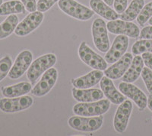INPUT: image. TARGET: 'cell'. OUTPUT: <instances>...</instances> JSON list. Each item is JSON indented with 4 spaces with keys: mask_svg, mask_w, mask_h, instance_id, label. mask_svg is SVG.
Returning <instances> with one entry per match:
<instances>
[{
    "mask_svg": "<svg viewBox=\"0 0 152 136\" xmlns=\"http://www.w3.org/2000/svg\"><path fill=\"white\" fill-rule=\"evenodd\" d=\"M56 56L53 54H47L39 57L31 63L27 70V77L31 84L37 82L38 78L56 63Z\"/></svg>",
    "mask_w": 152,
    "mask_h": 136,
    "instance_id": "obj_1",
    "label": "cell"
},
{
    "mask_svg": "<svg viewBox=\"0 0 152 136\" xmlns=\"http://www.w3.org/2000/svg\"><path fill=\"white\" fill-rule=\"evenodd\" d=\"M58 6L65 14L80 21L91 19L94 15L92 9L76 2L75 0H59Z\"/></svg>",
    "mask_w": 152,
    "mask_h": 136,
    "instance_id": "obj_2",
    "label": "cell"
},
{
    "mask_svg": "<svg viewBox=\"0 0 152 136\" xmlns=\"http://www.w3.org/2000/svg\"><path fill=\"white\" fill-rule=\"evenodd\" d=\"M104 117L97 116H72L68 120V124L72 129L83 132H92L97 131L102 127Z\"/></svg>",
    "mask_w": 152,
    "mask_h": 136,
    "instance_id": "obj_3",
    "label": "cell"
},
{
    "mask_svg": "<svg viewBox=\"0 0 152 136\" xmlns=\"http://www.w3.org/2000/svg\"><path fill=\"white\" fill-rule=\"evenodd\" d=\"M110 101L108 99L100 100L90 103H79L73 106V112L81 116H97L109 110Z\"/></svg>",
    "mask_w": 152,
    "mask_h": 136,
    "instance_id": "obj_4",
    "label": "cell"
},
{
    "mask_svg": "<svg viewBox=\"0 0 152 136\" xmlns=\"http://www.w3.org/2000/svg\"><path fill=\"white\" fill-rule=\"evenodd\" d=\"M91 32L96 48L102 53L109 51L110 44L105 21L102 18H96L92 23Z\"/></svg>",
    "mask_w": 152,
    "mask_h": 136,
    "instance_id": "obj_5",
    "label": "cell"
},
{
    "mask_svg": "<svg viewBox=\"0 0 152 136\" xmlns=\"http://www.w3.org/2000/svg\"><path fill=\"white\" fill-rule=\"evenodd\" d=\"M78 55L81 61L92 69L105 70L107 68L106 60L97 54L87 44L85 41L81 43L78 48Z\"/></svg>",
    "mask_w": 152,
    "mask_h": 136,
    "instance_id": "obj_6",
    "label": "cell"
},
{
    "mask_svg": "<svg viewBox=\"0 0 152 136\" xmlns=\"http://www.w3.org/2000/svg\"><path fill=\"white\" fill-rule=\"evenodd\" d=\"M33 103V99L26 95L14 98H2L0 99V110L7 113L21 112L30 108Z\"/></svg>",
    "mask_w": 152,
    "mask_h": 136,
    "instance_id": "obj_7",
    "label": "cell"
},
{
    "mask_svg": "<svg viewBox=\"0 0 152 136\" xmlns=\"http://www.w3.org/2000/svg\"><path fill=\"white\" fill-rule=\"evenodd\" d=\"M108 32L114 35H123L132 38H136L140 35V29L136 24L124 20H113L107 23Z\"/></svg>",
    "mask_w": 152,
    "mask_h": 136,
    "instance_id": "obj_8",
    "label": "cell"
},
{
    "mask_svg": "<svg viewBox=\"0 0 152 136\" xmlns=\"http://www.w3.org/2000/svg\"><path fill=\"white\" fill-rule=\"evenodd\" d=\"M43 18V13L40 11L31 12L18 24L17 28L15 30V34L20 37L30 35L41 24Z\"/></svg>",
    "mask_w": 152,
    "mask_h": 136,
    "instance_id": "obj_9",
    "label": "cell"
},
{
    "mask_svg": "<svg viewBox=\"0 0 152 136\" xmlns=\"http://www.w3.org/2000/svg\"><path fill=\"white\" fill-rule=\"evenodd\" d=\"M58 78V72L53 67L50 68L43 73L41 79L31 89V92L34 96H43L53 89Z\"/></svg>",
    "mask_w": 152,
    "mask_h": 136,
    "instance_id": "obj_10",
    "label": "cell"
},
{
    "mask_svg": "<svg viewBox=\"0 0 152 136\" xmlns=\"http://www.w3.org/2000/svg\"><path fill=\"white\" fill-rule=\"evenodd\" d=\"M33 61V54L28 50H24L20 52L15 61L9 73V77L12 80H16L24 75L28 70Z\"/></svg>",
    "mask_w": 152,
    "mask_h": 136,
    "instance_id": "obj_11",
    "label": "cell"
},
{
    "mask_svg": "<svg viewBox=\"0 0 152 136\" xmlns=\"http://www.w3.org/2000/svg\"><path fill=\"white\" fill-rule=\"evenodd\" d=\"M119 91L124 96H127L135 102L140 111L145 109L148 105V97L136 86L133 85L132 83L122 82L119 84Z\"/></svg>",
    "mask_w": 152,
    "mask_h": 136,
    "instance_id": "obj_12",
    "label": "cell"
},
{
    "mask_svg": "<svg viewBox=\"0 0 152 136\" xmlns=\"http://www.w3.org/2000/svg\"><path fill=\"white\" fill-rule=\"evenodd\" d=\"M132 107V103L129 100H125L119 104L113 119L114 129L117 132L123 133L126 130Z\"/></svg>",
    "mask_w": 152,
    "mask_h": 136,
    "instance_id": "obj_13",
    "label": "cell"
},
{
    "mask_svg": "<svg viewBox=\"0 0 152 136\" xmlns=\"http://www.w3.org/2000/svg\"><path fill=\"white\" fill-rule=\"evenodd\" d=\"M129 46V38L126 35H119L115 38L111 47L105 54L107 64H113L126 54Z\"/></svg>",
    "mask_w": 152,
    "mask_h": 136,
    "instance_id": "obj_14",
    "label": "cell"
},
{
    "mask_svg": "<svg viewBox=\"0 0 152 136\" xmlns=\"http://www.w3.org/2000/svg\"><path fill=\"white\" fill-rule=\"evenodd\" d=\"M132 59V54L130 53H126L120 59L118 60L110 67L107 68L104 73L106 77H109L111 80L121 78L131 65Z\"/></svg>",
    "mask_w": 152,
    "mask_h": 136,
    "instance_id": "obj_15",
    "label": "cell"
},
{
    "mask_svg": "<svg viewBox=\"0 0 152 136\" xmlns=\"http://www.w3.org/2000/svg\"><path fill=\"white\" fill-rule=\"evenodd\" d=\"M100 85L104 94L112 103L119 105L125 100L124 95L117 90L110 78L103 77L100 81Z\"/></svg>",
    "mask_w": 152,
    "mask_h": 136,
    "instance_id": "obj_16",
    "label": "cell"
},
{
    "mask_svg": "<svg viewBox=\"0 0 152 136\" xmlns=\"http://www.w3.org/2000/svg\"><path fill=\"white\" fill-rule=\"evenodd\" d=\"M102 70H94L87 73L86 75L72 80V84L77 89H88L97 85L104 77Z\"/></svg>",
    "mask_w": 152,
    "mask_h": 136,
    "instance_id": "obj_17",
    "label": "cell"
},
{
    "mask_svg": "<svg viewBox=\"0 0 152 136\" xmlns=\"http://www.w3.org/2000/svg\"><path fill=\"white\" fill-rule=\"evenodd\" d=\"M72 96L75 100L79 103L95 102L102 100L104 96L103 91L97 88L77 89L74 87L72 89Z\"/></svg>",
    "mask_w": 152,
    "mask_h": 136,
    "instance_id": "obj_18",
    "label": "cell"
},
{
    "mask_svg": "<svg viewBox=\"0 0 152 136\" xmlns=\"http://www.w3.org/2000/svg\"><path fill=\"white\" fill-rule=\"evenodd\" d=\"M90 6L94 13L108 21H113L119 18V15L117 12L111 9L110 5L105 3V2L102 0H91Z\"/></svg>",
    "mask_w": 152,
    "mask_h": 136,
    "instance_id": "obj_19",
    "label": "cell"
},
{
    "mask_svg": "<svg viewBox=\"0 0 152 136\" xmlns=\"http://www.w3.org/2000/svg\"><path fill=\"white\" fill-rule=\"evenodd\" d=\"M144 64H144L142 56L136 55L135 58H133L131 65L123 76V82L133 83L138 80L142 73Z\"/></svg>",
    "mask_w": 152,
    "mask_h": 136,
    "instance_id": "obj_20",
    "label": "cell"
},
{
    "mask_svg": "<svg viewBox=\"0 0 152 136\" xmlns=\"http://www.w3.org/2000/svg\"><path fill=\"white\" fill-rule=\"evenodd\" d=\"M32 89L31 83L21 82L14 85L5 86L2 89L3 96L8 98H14L22 96L31 92Z\"/></svg>",
    "mask_w": 152,
    "mask_h": 136,
    "instance_id": "obj_21",
    "label": "cell"
},
{
    "mask_svg": "<svg viewBox=\"0 0 152 136\" xmlns=\"http://www.w3.org/2000/svg\"><path fill=\"white\" fill-rule=\"evenodd\" d=\"M26 9L19 0H10L3 2L0 5V16H6L10 15L25 14Z\"/></svg>",
    "mask_w": 152,
    "mask_h": 136,
    "instance_id": "obj_22",
    "label": "cell"
},
{
    "mask_svg": "<svg viewBox=\"0 0 152 136\" xmlns=\"http://www.w3.org/2000/svg\"><path fill=\"white\" fill-rule=\"evenodd\" d=\"M145 5V0H132L128 8L120 15L122 20L132 21L137 18L138 16Z\"/></svg>",
    "mask_w": 152,
    "mask_h": 136,
    "instance_id": "obj_23",
    "label": "cell"
},
{
    "mask_svg": "<svg viewBox=\"0 0 152 136\" xmlns=\"http://www.w3.org/2000/svg\"><path fill=\"white\" fill-rule=\"evenodd\" d=\"M18 24V18L16 15H10L0 24V40L10 36Z\"/></svg>",
    "mask_w": 152,
    "mask_h": 136,
    "instance_id": "obj_24",
    "label": "cell"
},
{
    "mask_svg": "<svg viewBox=\"0 0 152 136\" xmlns=\"http://www.w3.org/2000/svg\"><path fill=\"white\" fill-rule=\"evenodd\" d=\"M146 52L152 53V39H141L135 42L132 47V53L134 55Z\"/></svg>",
    "mask_w": 152,
    "mask_h": 136,
    "instance_id": "obj_25",
    "label": "cell"
},
{
    "mask_svg": "<svg viewBox=\"0 0 152 136\" xmlns=\"http://www.w3.org/2000/svg\"><path fill=\"white\" fill-rule=\"evenodd\" d=\"M12 67V60L9 55H5L0 59V82L9 75Z\"/></svg>",
    "mask_w": 152,
    "mask_h": 136,
    "instance_id": "obj_26",
    "label": "cell"
},
{
    "mask_svg": "<svg viewBox=\"0 0 152 136\" xmlns=\"http://www.w3.org/2000/svg\"><path fill=\"white\" fill-rule=\"evenodd\" d=\"M152 17V2L144 5L142 11L137 17V22L140 25H144Z\"/></svg>",
    "mask_w": 152,
    "mask_h": 136,
    "instance_id": "obj_27",
    "label": "cell"
},
{
    "mask_svg": "<svg viewBox=\"0 0 152 136\" xmlns=\"http://www.w3.org/2000/svg\"><path fill=\"white\" fill-rule=\"evenodd\" d=\"M141 75L148 91L150 94H152V70L148 67H143Z\"/></svg>",
    "mask_w": 152,
    "mask_h": 136,
    "instance_id": "obj_28",
    "label": "cell"
},
{
    "mask_svg": "<svg viewBox=\"0 0 152 136\" xmlns=\"http://www.w3.org/2000/svg\"><path fill=\"white\" fill-rule=\"evenodd\" d=\"M59 1V0H38L37 10L41 12H46Z\"/></svg>",
    "mask_w": 152,
    "mask_h": 136,
    "instance_id": "obj_29",
    "label": "cell"
},
{
    "mask_svg": "<svg viewBox=\"0 0 152 136\" xmlns=\"http://www.w3.org/2000/svg\"><path fill=\"white\" fill-rule=\"evenodd\" d=\"M127 4H128L127 0H114V10L117 13L122 14L127 8Z\"/></svg>",
    "mask_w": 152,
    "mask_h": 136,
    "instance_id": "obj_30",
    "label": "cell"
},
{
    "mask_svg": "<svg viewBox=\"0 0 152 136\" xmlns=\"http://www.w3.org/2000/svg\"><path fill=\"white\" fill-rule=\"evenodd\" d=\"M21 2L28 12H34L37 9V2L36 0H21Z\"/></svg>",
    "mask_w": 152,
    "mask_h": 136,
    "instance_id": "obj_31",
    "label": "cell"
},
{
    "mask_svg": "<svg viewBox=\"0 0 152 136\" xmlns=\"http://www.w3.org/2000/svg\"><path fill=\"white\" fill-rule=\"evenodd\" d=\"M141 39H152V25L145 27L140 32Z\"/></svg>",
    "mask_w": 152,
    "mask_h": 136,
    "instance_id": "obj_32",
    "label": "cell"
},
{
    "mask_svg": "<svg viewBox=\"0 0 152 136\" xmlns=\"http://www.w3.org/2000/svg\"><path fill=\"white\" fill-rule=\"evenodd\" d=\"M142 58L143 59L144 64L146 65V67L150 68L151 70H152V53H143L142 55Z\"/></svg>",
    "mask_w": 152,
    "mask_h": 136,
    "instance_id": "obj_33",
    "label": "cell"
},
{
    "mask_svg": "<svg viewBox=\"0 0 152 136\" xmlns=\"http://www.w3.org/2000/svg\"><path fill=\"white\" fill-rule=\"evenodd\" d=\"M147 106L148 107L149 109L152 112V96H150L148 98V105Z\"/></svg>",
    "mask_w": 152,
    "mask_h": 136,
    "instance_id": "obj_34",
    "label": "cell"
},
{
    "mask_svg": "<svg viewBox=\"0 0 152 136\" xmlns=\"http://www.w3.org/2000/svg\"><path fill=\"white\" fill-rule=\"evenodd\" d=\"M104 2H105V3H107V5L111 6V5H113L114 0H104Z\"/></svg>",
    "mask_w": 152,
    "mask_h": 136,
    "instance_id": "obj_35",
    "label": "cell"
},
{
    "mask_svg": "<svg viewBox=\"0 0 152 136\" xmlns=\"http://www.w3.org/2000/svg\"><path fill=\"white\" fill-rule=\"evenodd\" d=\"M148 23H149V24H151V25H152V17L150 19L148 20Z\"/></svg>",
    "mask_w": 152,
    "mask_h": 136,
    "instance_id": "obj_36",
    "label": "cell"
},
{
    "mask_svg": "<svg viewBox=\"0 0 152 136\" xmlns=\"http://www.w3.org/2000/svg\"><path fill=\"white\" fill-rule=\"evenodd\" d=\"M2 3H3V0H0V5H2Z\"/></svg>",
    "mask_w": 152,
    "mask_h": 136,
    "instance_id": "obj_37",
    "label": "cell"
}]
</instances>
